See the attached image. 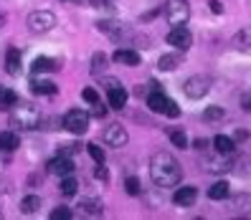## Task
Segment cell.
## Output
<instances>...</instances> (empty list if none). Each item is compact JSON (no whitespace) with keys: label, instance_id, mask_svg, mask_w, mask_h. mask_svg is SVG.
<instances>
[{"label":"cell","instance_id":"obj_21","mask_svg":"<svg viewBox=\"0 0 251 220\" xmlns=\"http://www.w3.org/2000/svg\"><path fill=\"white\" fill-rule=\"evenodd\" d=\"M79 213L89 215V218H99L101 215V202L99 200H81L79 202Z\"/></svg>","mask_w":251,"mask_h":220},{"label":"cell","instance_id":"obj_20","mask_svg":"<svg viewBox=\"0 0 251 220\" xmlns=\"http://www.w3.org/2000/svg\"><path fill=\"white\" fill-rule=\"evenodd\" d=\"M228 195H231V185H228L226 180L211 185V190H208V198H211V200H226Z\"/></svg>","mask_w":251,"mask_h":220},{"label":"cell","instance_id":"obj_9","mask_svg":"<svg viewBox=\"0 0 251 220\" xmlns=\"http://www.w3.org/2000/svg\"><path fill=\"white\" fill-rule=\"evenodd\" d=\"M46 167H49V172H51V175H58V177H66V175H71V172H74V162H71V157H66V154L53 157Z\"/></svg>","mask_w":251,"mask_h":220},{"label":"cell","instance_id":"obj_13","mask_svg":"<svg viewBox=\"0 0 251 220\" xmlns=\"http://www.w3.org/2000/svg\"><path fill=\"white\" fill-rule=\"evenodd\" d=\"M168 96L165 94H160V91H152L150 96H147V109L150 111H155V114H165V109H168Z\"/></svg>","mask_w":251,"mask_h":220},{"label":"cell","instance_id":"obj_44","mask_svg":"<svg viewBox=\"0 0 251 220\" xmlns=\"http://www.w3.org/2000/svg\"><path fill=\"white\" fill-rule=\"evenodd\" d=\"M5 25V13H0V28Z\"/></svg>","mask_w":251,"mask_h":220},{"label":"cell","instance_id":"obj_33","mask_svg":"<svg viewBox=\"0 0 251 220\" xmlns=\"http://www.w3.org/2000/svg\"><path fill=\"white\" fill-rule=\"evenodd\" d=\"M94 177L101 180V182H107V180H109V172H107L104 162H97V167H94Z\"/></svg>","mask_w":251,"mask_h":220},{"label":"cell","instance_id":"obj_38","mask_svg":"<svg viewBox=\"0 0 251 220\" xmlns=\"http://www.w3.org/2000/svg\"><path fill=\"white\" fill-rule=\"evenodd\" d=\"M208 5H211V10L216 13V16H218V13H224V3H221V0H211Z\"/></svg>","mask_w":251,"mask_h":220},{"label":"cell","instance_id":"obj_11","mask_svg":"<svg viewBox=\"0 0 251 220\" xmlns=\"http://www.w3.org/2000/svg\"><path fill=\"white\" fill-rule=\"evenodd\" d=\"M112 61L114 64H122V66H140V53L137 51H132V48H117L114 56H112Z\"/></svg>","mask_w":251,"mask_h":220},{"label":"cell","instance_id":"obj_32","mask_svg":"<svg viewBox=\"0 0 251 220\" xmlns=\"http://www.w3.org/2000/svg\"><path fill=\"white\" fill-rule=\"evenodd\" d=\"M81 96H84L86 104H97V101H99V91H97V89H92V86H89V89H84V91H81Z\"/></svg>","mask_w":251,"mask_h":220},{"label":"cell","instance_id":"obj_15","mask_svg":"<svg viewBox=\"0 0 251 220\" xmlns=\"http://www.w3.org/2000/svg\"><path fill=\"white\" fill-rule=\"evenodd\" d=\"M183 64V53H165L157 58V68L160 71H175Z\"/></svg>","mask_w":251,"mask_h":220},{"label":"cell","instance_id":"obj_39","mask_svg":"<svg viewBox=\"0 0 251 220\" xmlns=\"http://www.w3.org/2000/svg\"><path fill=\"white\" fill-rule=\"evenodd\" d=\"M193 147H196V150H198V152H203V150H205V147H208V139H203V137H198V139L193 142Z\"/></svg>","mask_w":251,"mask_h":220},{"label":"cell","instance_id":"obj_27","mask_svg":"<svg viewBox=\"0 0 251 220\" xmlns=\"http://www.w3.org/2000/svg\"><path fill=\"white\" fill-rule=\"evenodd\" d=\"M16 101H18L16 91H10V89H5V86H3V91H0V109H10Z\"/></svg>","mask_w":251,"mask_h":220},{"label":"cell","instance_id":"obj_41","mask_svg":"<svg viewBox=\"0 0 251 220\" xmlns=\"http://www.w3.org/2000/svg\"><path fill=\"white\" fill-rule=\"evenodd\" d=\"M246 137H249L246 132H244V129H239V132H236V137H233V139H236V142H244Z\"/></svg>","mask_w":251,"mask_h":220},{"label":"cell","instance_id":"obj_29","mask_svg":"<svg viewBox=\"0 0 251 220\" xmlns=\"http://www.w3.org/2000/svg\"><path fill=\"white\" fill-rule=\"evenodd\" d=\"M224 116H226V111L221 107H205V111H203L205 122H218V119H224Z\"/></svg>","mask_w":251,"mask_h":220},{"label":"cell","instance_id":"obj_40","mask_svg":"<svg viewBox=\"0 0 251 220\" xmlns=\"http://www.w3.org/2000/svg\"><path fill=\"white\" fill-rule=\"evenodd\" d=\"M236 43H239V48H246V31L236 36Z\"/></svg>","mask_w":251,"mask_h":220},{"label":"cell","instance_id":"obj_36","mask_svg":"<svg viewBox=\"0 0 251 220\" xmlns=\"http://www.w3.org/2000/svg\"><path fill=\"white\" fill-rule=\"evenodd\" d=\"M101 84H104L107 89H114V86H122V81H117V79H112V76H101Z\"/></svg>","mask_w":251,"mask_h":220},{"label":"cell","instance_id":"obj_18","mask_svg":"<svg viewBox=\"0 0 251 220\" xmlns=\"http://www.w3.org/2000/svg\"><path fill=\"white\" fill-rule=\"evenodd\" d=\"M18 147H21V139H18L16 132H3V134H0V150L3 152H13V150H18Z\"/></svg>","mask_w":251,"mask_h":220},{"label":"cell","instance_id":"obj_35","mask_svg":"<svg viewBox=\"0 0 251 220\" xmlns=\"http://www.w3.org/2000/svg\"><path fill=\"white\" fill-rule=\"evenodd\" d=\"M165 116H170V119H178V116H180V107L175 104L173 99L168 101V109H165Z\"/></svg>","mask_w":251,"mask_h":220},{"label":"cell","instance_id":"obj_30","mask_svg":"<svg viewBox=\"0 0 251 220\" xmlns=\"http://www.w3.org/2000/svg\"><path fill=\"white\" fill-rule=\"evenodd\" d=\"M125 190H127V195H140L142 193V185L137 177H127L125 180Z\"/></svg>","mask_w":251,"mask_h":220},{"label":"cell","instance_id":"obj_37","mask_svg":"<svg viewBox=\"0 0 251 220\" xmlns=\"http://www.w3.org/2000/svg\"><path fill=\"white\" fill-rule=\"evenodd\" d=\"M92 107H94V109H92V114L97 116V119H101V116H104V114H107V109H104V107H101V101H97V104H92Z\"/></svg>","mask_w":251,"mask_h":220},{"label":"cell","instance_id":"obj_23","mask_svg":"<svg viewBox=\"0 0 251 220\" xmlns=\"http://www.w3.org/2000/svg\"><path fill=\"white\" fill-rule=\"evenodd\" d=\"M38 208H41V198H38V195H28V198L21 200V210H23L25 215L38 213Z\"/></svg>","mask_w":251,"mask_h":220},{"label":"cell","instance_id":"obj_28","mask_svg":"<svg viewBox=\"0 0 251 220\" xmlns=\"http://www.w3.org/2000/svg\"><path fill=\"white\" fill-rule=\"evenodd\" d=\"M76 180L71 177V175H66V177L61 180V195H66V198H71V195H76Z\"/></svg>","mask_w":251,"mask_h":220},{"label":"cell","instance_id":"obj_6","mask_svg":"<svg viewBox=\"0 0 251 220\" xmlns=\"http://www.w3.org/2000/svg\"><path fill=\"white\" fill-rule=\"evenodd\" d=\"M208 89H211V79L208 76H190L185 84H183V91H185V96H190V99H201V96H205L208 94Z\"/></svg>","mask_w":251,"mask_h":220},{"label":"cell","instance_id":"obj_25","mask_svg":"<svg viewBox=\"0 0 251 220\" xmlns=\"http://www.w3.org/2000/svg\"><path fill=\"white\" fill-rule=\"evenodd\" d=\"M104 68H107V56L99 51V53L92 56V73H94V76H99V73H104Z\"/></svg>","mask_w":251,"mask_h":220},{"label":"cell","instance_id":"obj_42","mask_svg":"<svg viewBox=\"0 0 251 220\" xmlns=\"http://www.w3.org/2000/svg\"><path fill=\"white\" fill-rule=\"evenodd\" d=\"M94 8H107V0H92Z\"/></svg>","mask_w":251,"mask_h":220},{"label":"cell","instance_id":"obj_24","mask_svg":"<svg viewBox=\"0 0 251 220\" xmlns=\"http://www.w3.org/2000/svg\"><path fill=\"white\" fill-rule=\"evenodd\" d=\"M205 170L208 172H228L231 170V162L228 159H205Z\"/></svg>","mask_w":251,"mask_h":220},{"label":"cell","instance_id":"obj_43","mask_svg":"<svg viewBox=\"0 0 251 220\" xmlns=\"http://www.w3.org/2000/svg\"><path fill=\"white\" fill-rule=\"evenodd\" d=\"M241 104H244V109L249 111V94H244V99H241Z\"/></svg>","mask_w":251,"mask_h":220},{"label":"cell","instance_id":"obj_31","mask_svg":"<svg viewBox=\"0 0 251 220\" xmlns=\"http://www.w3.org/2000/svg\"><path fill=\"white\" fill-rule=\"evenodd\" d=\"M86 152H89V157L94 162H104V150L99 144H86Z\"/></svg>","mask_w":251,"mask_h":220},{"label":"cell","instance_id":"obj_17","mask_svg":"<svg viewBox=\"0 0 251 220\" xmlns=\"http://www.w3.org/2000/svg\"><path fill=\"white\" fill-rule=\"evenodd\" d=\"M31 68H33L36 76H38V73H51V71H58V61H53V58H46V56H38Z\"/></svg>","mask_w":251,"mask_h":220},{"label":"cell","instance_id":"obj_14","mask_svg":"<svg viewBox=\"0 0 251 220\" xmlns=\"http://www.w3.org/2000/svg\"><path fill=\"white\" fill-rule=\"evenodd\" d=\"M31 91L33 94H41V96H53L58 91V86L53 81H46V79H33L31 81Z\"/></svg>","mask_w":251,"mask_h":220},{"label":"cell","instance_id":"obj_10","mask_svg":"<svg viewBox=\"0 0 251 220\" xmlns=\"http://www.w3.org/2000/svg\"><path fill=\"white\" fill-rule=\"evenodd\" d=\"M198 198V190L193 185H185V187H178L175 190V195H173V202L175 205H180V208H188V205H193Z\"/></svg>","mask_w":251,"mask_h":220},{"label":"cell","instance_id":"obj_1","mask_svg":"<svg viewBox=\"0 0 251 220\" xmlns=\"http://www.w3.org/2000/svg\"><path fill=\"white\" fill-rule=\"evenodd\" d=\"M150 177L157 187H175L183 177V170L170 152H155L150 157Z\"/></svg>","mask_w":251,"mask_h":220},{"label":"cell","instance_id":"obj_5","mask_svg":"<svg viewBox=\"0 0 251 220\" xmlns=\"http://www.w3.org/2000/svg\"><path fill=\"white\" fill-rule=\"evenodd\" d=\"M53 25H56V16L51 10H36L28 16V28H31L33 33H49Z\"/></svg>","mask_w":251,"mask_h":220},{"label":"cell","instance_id":"obj_4","mask_svg":"<svg viewBox=\"0 0 251 220\" xmlns=\"http://www.w3.org/2000/svg\"><path fill=\"white\" fill-rule=\"evenodd\" d=\"M165 16H168V23H170L173 28H175V25H185L188 18H190V5H188V0H168Z\"/></svg>","mask_w":251,"mask_h":220},{"label":"cell","instance_id":"obj_12","mask_svg":"<svg viewBox=\"0 0 251 220\" xmlns=\"http://www.w3.org/2000/svg\"><path fill=\"white\" fill-rule=\"evenodd\" d=\"M107 101H109V107L112 109H125L127 104V89L125 86H114V89H107Z\"/></svg>","mask_w":251,"mask_h":220},{"label":"cell","instance_id":"obj_2","mask_svg":"<svg viewBox=\"0 0 251 220\" xmlns=\"http://www.w3.org/2000/svg\"><path fill=\"white\" fill-rule=\"evenodd\" d=\"M10 109H13L10 111V124L13 127H18V129H36L38 127V122H41L38 109L28 107V104H18V101Z\"/></svg>","mask_w":251,"mask_h":220},{"label":"cell","instance_id":"obj_16","mask_svg":"<svg viewBox=\"0 0 251 220\" xmlns=\"http://www.w3.org/2000/svg\"><path fill=\"white\" fill-rule=\"evenodd\" d=\"M5 71L10 73V76H18L21 73V53H18V48H8V53H5Z\"/></svg>","mask_w":251,"mask_h":220},{"label":"cell","instance_id":"obj_19","mask_svg":"<svg viewBox=\"0 0 251 220\" xmlns=\"http://www.w3.org/2000/svg\"><path fill=\"white\" fill-rule=\"evenodd\" d=\"M213 147H216V152L218 154H231L233 152V147H236V142L231 139V137H226V134H218V137H213Z\"/></svg>","mask_w":251,"mask_h":220},{"label":"cell","instance_id":"obj_46","mask_svg":"<svg viewBox=\"0 0 251 220\" xmlns=\"http://www.w3.org/2000/svg\"><path fill=\"white\" fill-rule=\"evenodd\" d=\"M0 91H3V86H0Z\"/></svg>","mask_w":251,"mask_h":220},{"label":"cell","instance_id":"obj_45","mask_svg":"<svg viewBox=\"0 0 251 220\" xmlns=\"http://www.w3.org/2000/svg\"><path fill=\"white\" fill-rule=\"evenodd\" d=\"M66 3H74V0H66Z\"/></svg>","mask_w":251,"mask_h":220},{"label":"cell","instance_id":"obj_3","mask_svg":"<svg viewBox=\"0 0 251 220\" xmlns=\"http://www.w3.org/2000/svg\"><path fill=\"white\" fill-rule=\"evenodd\" d=\"M64 129L66 132H71V134H76V137H81L86 129H89V114L86 111H81V109H71V111H66V116H64Z\"/></svg>","mask_w":251,"mask_h":220},{"label":"cell","instance_id":"obj_22","mask_svg":"<svg viewBox=\"0 0 251 220\" xmlns=\"http://www.w3.org/2000/svg\"><path fill=\"white\" fill-rule=\"evenodd\" d=\"M97 28L101 33H107L109 38H120L122 36V25L114 23V21H101V23H97Z\"/></svg>","mask_w":251,"mask_h":220},{"label":"cell","instance_id":"obj_26","mask_svg":"<svg viewBox=\"0 0 251 220\" xmlns=\"http://www.w3.org/2000/svg\"><path fill=\"white\" fill-rule=\"evenodd\" d=\"M168 137L175 147H180V150H185L188 147V137H185V132L183 129H168Z\"/></svg>","mask_w":251,"mask_h":220},{"label":"cell","instance_id":"obj_7","mask_svg":"<svg viewBox=\"0 0 251 220\" xmlns=\"http://www.w3.org/2000/svg\"><path fill=\"white\" fill-rule=\"evenodd\" d=\"M168 43L173 48H178L180 53H185L190 48V43H193V36H190V31L185 25H175L173 31L168 33Z\"/></svg>","mask_w":251,"mask_h":220},{"label":"cell","instance_id":"obj_34","mask_svg":"<svg viewBox=\"0 0 251 220\" xmlns=\"http://www.w3.org/2000/svg\"><path fill=\"white\" fill-rule=\"evenodd\" d=\"M69 218H71V210L64 208V205H61V208H56V210L51 213V220H69Z\"/></svg>","mask_w":251,"mask_h":220},{"label":"cell","instance_id":"obj_8","mask_svg":"<svg viewBox=\"0 0 251 220\" xmlns=\"http://www.w3.org/2000/svg\"><path fill=\"white\" fill-rule=\"evenodd\" d=\"M101 139H104V144L109 147H125L129 142V134H127V129L120 127V124H109L104 129V134H101Z\"/></svg>","mask_w":251,"mask_h":220}]
</instances>
